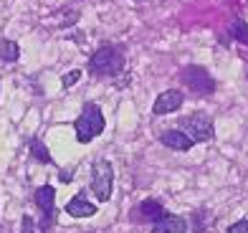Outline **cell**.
<instances>
[{"instance_id":"obj_5","label":"cell","mask_w":248,"mask_h":233,"mask_svg":"<svg viewBox=\"0 0 248 233\" xmlns=\"http://www.w3.org/2000/svg\"><path fill=\"white\" fill-rule=\"evenodd\" d=\"M111 185H114V168L109 160H94L92 165V190L99 203H107L111 198Z\"/></svg>"},{"instance_id":"obj_11","label":"cell","mask_w":248,"mask_h":233,"mask_svg":"<svg viewBox=\"0 0 248 233\" xmlns=\"http://www.w3.org/2000/svg\"><path fill=\"white\" fill-rule=\"evenodd\" d=\"M185 231H187V220L183 216H172V213L162 216L152 226V233H185Z\"/></svg>"},{"instance_id":"obj_9","label":"cell","mask_w":248,"mask_h":233,"mask_svg":"<svg viewBox=\"0 0 248 233\" xmlns=\"http://www.w3.org/2000/svg\"><path fill=\"white\" fill-rule=\"evenodd\" d=\"M66 216H71V218H92V216H96V205L86 198V193L84 190H78L69 203H66Z\"/></svg>"},{"instance_id":"obj_7","label":"cell","mask_w":248,"mask_h":233,"mask_svg":"<svg viewBox=\"0 0 248 233\" xmlns=\"http://www.w3.org/2000/svg\"><path fill=\"white\" fill-rule=\"evenodd\" d=\"M162 216H167V210L162 208L160 201H155V198H144V201L140 205H134V210H132L134 223H157Z\"/></svg>"},{"instance_id":"obj_1","label":"cell","mask_w":248,"mask_h":233,"mask_svg":"<svg viewBox=\"0 0 248 233\" xmlns=\"http://www.w3.org/2000/svg\"><path fill=\"white\" fill-rule=\"evenodd\" d=\"M127 59H124V48L114 46V43H101V46L92 53L89 59V74L92 76H104V79H114L124 71Z\"/></svg>"},{"instance_id":"obj_12","label":"cell","mask_w":248,"mask_h":233,"mask_svg":"<svg viewBox=\"0 0 248 233\" xmlns=\"http://www.w3.org/2000/svg\"><path fill=\"white\" fill-rule=\"evenodd\" d=\"M28 150H31V155H33V160H38V162H43V165H53V157H51V152H48V147H46V142H43V140L33 137V140L28 142Z\"/></svg>"},{"instance_id":"obj_15","label":"cell","mask_w":248,"mask_h":233,"mask_svg":"<svg viewBox=\"0 0 248 233\" xmlns=\"http://www.w3.org/2000/svg\"><path fill=\"white\" fill-rule=\"evenodd\" d=\"M78 79H81V69H71L69 74L61 76V86H63V89H71Z\"/></svg>"},{"instance_id":"obj_6","label":"cell","mask_w":248,"mask_h":233,"mask_svg":"<svg viewBox=\"0 0 248 233\" xmlns=\"http://www.w3.org/2000/svg\"><path fill=\"white\" fill-rule=\"evenodd\" d=\"M33 201L41 208V233H46L56 223V190H53V185H41L33 193Z\"/></svg>"},{"instance_id":"obj_17","label":"cell","mask_w":248,"mask_h":233,"mask_svg":"<svg viewBox=\"0 0 248 233\" xmlns=\"http://www.w3.org/2000/svg\"><path fill=\"white\" fill-rule=\"evenodd\" d=\"M228 233H248V220H235L228 228Z\"/></svg>"},{"instance_id":"obj_4","label":"cell","mask_w":248,"mask_h":233,"mask_svg":"<svg viewBox=\"0 0 248 233\" xmlns=\"http://www.w3.org/2000/svg\"><path fill=\"white\" fill-rule=\"evenodd\" d=\"M180 79H183V84L198 96H210L216 92V79L208 74V69H202L198 63L185 66V69L180 71Z\"/></svg>"},{"instance_id":"obj_18","label":"cell","mask_w":248,"mask_h":233,"mask_svg":"<svg viewBox=\"0 0 248 233\" xmlns=\"http://www.w3.org/2000/svg\"><path fill=\"white\" fill-rule=\"evenodd\" d=\"M59 177H61V183H69V180H71V170H61Z\"/></svg>"},{"instance_id":"obj_16","label":"cell","mask_w":248,"mask_h":233,"mask_svg":"<svg viewBox=\"0 0 248 233\" xmlns=\"http://www.w3.org/2000/svg\"><path fill=\"white\" fill-rule=\"evenodd\" d=\"M20 233H36V223L31 216H23V220H20Z\"/></svg>"},{"instance_id":"obj_2","label":"cell","mask_w":248,"mask_h":233,"mask_svg":"<svg viewBox=\"0 0 248 233\" xmlns=\"http://www.w3.org/2000/svg\"><path fill=\"white\" fill-rule=\"evenodd\" d=\"M107 127V119H104V112L96 102H86L81 107V114L74 119V132H76V142L81 145H89L94 137H99Z\"/></svg>"},{"instance_id":"obj_13","label":"cell","mask_w":248,"mask_h":233,"mask_svg":"<svg viewBox=\"0 0 248 233\" xmlns=\"http://www.w3.org/2000/svg\"><path fill=\"white\" fill-rule=\"evenodd\" d=\"M20 59V46L16 41H8L3 38L0 41V61H5V63H16Z\"/></svg>"},{"instance_id":"obj_10","label":"cell","mask_w":248,"mask_h":233,"mask_svg":"<svg viewBox=\"0 0 248 233\" xmlns=\"http://www.w3.org/2000/svg\"><path fill=\"white\" fill-rule=\"evenodd\" d=\"M160 142L165 147H170V150H177V152H187V150H193V145L195 142L190 140L183 129H165V132H160Z\"/></svg>"},{"instance_id":"obj_8","label":"cell","mask_w":248,"mask_h":233,"mask_svg":"<svg viewBox=\"0 0 248 233\" xmlns=\"http://www.w3.org/2000/svg\"><path fill=\"white\" fill-rule=\"evenodd\" d=\"M183 102H185L183 92H177V89H167V92H162L160 96L155 99V104H152V114H155V117L172 114V112H177V109L183 107Z\"/></svg>"},{"instance_id":"obj_19","label":"cell","mask_w":248,"mask_h":233,"mask_svg":"<svg viewBox=\"0 0 248 233\" xmlns=\"http://www.w3.org/2000/svg\"><path fill=\"white\" fill-rule=\"evenodd\" d=\"M137 3H142V0H137Z\"/></svg>"},{"instance_id":"obj_14","label":"cell","mask_w":248,"mask_h":233,"mask_svg":"<svg viewBox=\"0 0 248 233\" xmlns=\"http://www.w3.org/2000/svg\"><path fill=\"white\" fill-rule=\"evenodd\" d=\"M231 36L235 41H241L248 46V26L243 23V20H233V26H231Z\"/></svg>"},{"instance_id":"obj_3","label":"cell","mask_w":248,"mask_h":233,"mask_svg":"<svg viewBox=\"0 0 248 233\" xmlns=\"http://www.w3.org/2000/svg\"><path fill=\"white\" fill-rule=\"evenodd\" d=\"M177 127L185 132V135L193 142H208L216 135V127H213V117L208 112H193L187 117L177 119Z\"/></svg>"}]
</instances>
